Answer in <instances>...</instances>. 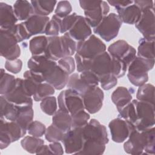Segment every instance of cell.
I'll use <instances>...</instances> for the list:
<instances>
[{
	"label": "cell",
	"instance_id": "obj_1",
	"mask_svg": "<svg viewBox=\"0 0 155 155\" xmlns=\"http://www.w3.org/2000/svg\"><path fill=\"white\" fill-rule=\"evenodd\" d=\"M124 149L130 154H154V127L142 131L134 129L125 142Z\"/></svg>",
	"mask_w": 155,
	"mask_h": 155
},
{
	"label": "cell",
	"instance_id": "obj_2",
	"mask_svg": "<svg viewBox=\"0 0 155 155\" xmlns=\"http://www.w3.org/2000/svg\"><path fill=\"white\" fill-rule=\"evenodd\" d=\"M154 65V59H145L136 56L127 68L128 80L136 87L146 84L148 81V72L153 69Z\"/></svg>",
	"mask_w": 155,
	"mask_h": 155
},
{
	"label": "cell",
	"instance_id": "obj_3",
	"mask_svg": "<svg viewBox=\"0 0 155 155\" xmlns=\"http://www.w3.org/2000/svg\"><path fill=\"white\" fill-rule=\"evenodd\" d=\"M84 11V18L91 27H96L110 11L107 2L104 1H79Z\"/></svg>",
	"mask_w": 155,
	"mask_h": 155
},
{
	"label": "cell",
	"instance_id": "obj_4",
	"mask_svg": "<svg viewBox=\"0 0 155 155\" xmlns=\"http://www.w3.org/2000/svg\"><path fill=\"white\" fill-rule=\"evenodd\" d=\"M135 109V129L142 131L154 126V104L140 101L137 99L132 101Z\"/></svg>",
	"mask_w": 155,
	"mask_h": 155
},
{
	"label": "cell",
	"instance_id": "obj_5",
	"mask_svg": "<svg viewBox=\"0 0 155 155\" xmlns=\"http://www.w3.org/2000/svg\"><path fill=\"white\" fill-rule=\"evenodd\" d=\"M122 24L119 16L114 13H111L93 28V32L106 42H110L117 36Z\"/></svg>",
	"mask_w": 155,
	"mask_h": 155
},
{
	"label": "cell",
	"instance_id": "obj_6",
	"mask_svg": "<svg viewBox=\"0 0 155 155\" xmlns=\"http://www.w3.org/2000/svg\"><path fill=\"white\" fill-rule=\"evenodd\" d=\"M57 65L56 61L47 58L45 54L32 56L27 62L29 70L41 82L45 81L47 78L53 72Z\"/></svg>",
	"mask_w": 155,
	"mask_h": 155
},
{
	"label": "cell",
	"instance_id": "obj_7",
	"mask_svg": "<svg viewBox=\"0 0 155 155\" xmlns=\"http://www.w3.org/2000/svg\"><path fill=\"white\" fill-rule=\"evenodd\" d=\"M57 100L59 109L69 113L71 116L85 110L82 97L69 88L62 91Z\"/></svg>",
	"mask_w": 155,
	"mask_h": 155
},
{
	"label": "cell",
	"instance_id": "obj_8",
	"mask_svg": "<svg viewBox=\"0 0 155 155\" xmlns=\"http://www.w3.org/2000/svg\"><path fill=\"white\" fill-rule=\"evenodd\" d=\"M15 35L0 29V54L6 60H15L21 55V48Z\"/></svg>",
	"mask_w": 155,
	"mask_h": 155
},
{
	"label": "cell",
	"instance_id": "obj_9",
	"mask_svg": "<svg viewBox=\"0 0 155 155\" xmlns=\"http://www.w3.org/2000/svg\"><path fill=\"white\" fill-rule=\"evenodd\" d=\"M106 51V45L94 35L83 41L77 42L76 53L83 58L92 60L98 54Z\"/></svg>",
	"mask_w": 155,
	"mask_h": 155
},
{
	"label": "cell",
	"instance_id": "obj_10",
	"mask_svg": "<svg viewBox=\"0 0 155 155\" xmlns=\"http://www.w3.org/2000/svg\"><path fill=\"white\" fill-rule=\"evenodd\" d=\"M107 52L115 58L123 62L128 67L136 56V49L124 40H117L110 45Z\"/></svg>",
	"mask_w": 155,
	"mask_h": 155
},
{
	"label": "cell",
	"instance_id": "obj_11",
	"mask_svg": "<svg viewBox=\"0 0 155 155\" xmlns=\"http://www.w3.org/2000/svg\"><path fill=\"white\" fill-rule=\"evenodd\" d=\"M82 136L84 141L99 142L105 145L109 141L106 127L95 119H91L82 127Z\"/></svg>",
	"mask_w": 155,
	"mask_h": 155
},
{
	"label": "cell",
	"instance_id": "obj_12",
	"mask_svg": "<svg viewBox=\"0 0 155 155\" xmlns=\"http://www.w3.org/2000/svg\"><path fill=\"white\" fill-rule=\"evenodd\" d=\"M108 127L113 142L122 143L126 140L131 132L135 129L134 126L128 121L117 117L111 120L108 124Z\"/></svg>",
	"mask_w": 155,
	"mask_h": 155
},
{
	"label": "cell",
	"instance_id": "obj_13",
	"mask_svg": "<svg viewBox=\"0 0 155 155\" xmlns=\"http://www.w3.org/2000/svg\"><path fill=\"white\" fill-rule=\"evenodd\" d=\"M82 97L85 110L88 113L94 114L101 109L104 94L97 86L89 88Z\"/></svg>",
	"mask_w": 155,
	"mask_h": 155
},
{
	"label": "cell",
	"instance_id": "obj_14",
	"mask_svg": "<svg viewBox=\"0 0 155 155\" xmlns=\"http://www.w3.org/2000/svg\"><path fill=\"white\" fill-rule=\"evenodd\" d=\"M67 154H78L82 149L84 139L82 128H73L65 133L62 140Z\"/></svg>",
	"mask_w": 155,
	"mask_h": 155
},
{
	"label": "cell",
	"instance_id": "obj_15",
	"mask_svg": "<svg viewBox=\"0 0 155 155\" xmlns=\"http://www.w3.org/2000/svg\"><path fill=\"white\" fill-rule=\"evenodd\" d=\"M135 27L142 33L143 38L154 39V8L142 12Z\"/></svg>",
	"mask_w": 155,
	"mask_h": 155
},
{
	"label": "cell",
	"instance_id": "obj_16",
	"mask_svg": "<svg viewBox=\"0 0 155 155\" xmlns=\"http://www.w3.org/2000/svg\"><path fill=\"white\" fill-rule=\"evenodd\" d=\"M22 79L16 78L15 87L10 92L4 96L8 102L18 107H32L33 99L24 92L22 87Z\"/></svg>",
	"mask_w": 155,
	"mask_h": 155
},
{
	"label": "cell",
	"instance_id": "obj_17",
	"mask_svg": "<svg viewBox=\"0 0 155 155\" xmlns=\"http://www.w3.org/2000/svg\"><path fill=\"white\" fill-rule=\"evenodd\" d=\"M91 28L84 16L78 15L74 24L67 33L78 42L86 40L91 35Z\"/></svg>",
	"mask_w": 155,
	"mask_h": 155
},
{
	"label": "cell",
	"instance_id": "obj_18",
	"mask_svg": "<svg viewBox=\"0 0 155 155\" xmlns=\"http://www.w3.org/2000/svg\"><path fill=\"white\" fill-rule=\"evenodd\" d=\"M90 70L94 73L99 79L111 73V57L107 51H104L96 57L92 61Z\"/></svg>",
	"mask_w": 155,
	"mask_h": 155
},
{
	"label": "cell",
	"instance_id": "obj_19",
	"mask_svg": "<svg viewBox=\"0 0 155 155\" xmlns=\"http://www.w3.org/2000/svg\"><path fill=\"white\" fill-rule=\"evenodd\" d=\"M27 133V130L21 127L15 121H5V118L1 117L0 134L7 137L12 142L23 137Z\"/></svg>",
	"mask_w": 155,
	"mask_h": 155
},
{
	"label": "cell",
	"instance_id": "obj_20",
	"mask_svg": "<svg viewBox=\"0 0 155 155\" xmlns=\"http://www.w3.org/2000/svg\"><path fill=\"white\" fill-rule=\"evenodd\" d=\"M18 19L13 8L7 3L0 2V29L9 31L15 35Z\"/></svg>",
	"mask_w": 155,
	"mask_h": 155
},
{
	"label": "cell",
	"instance_id": "obj_21",
	"mask_svg": "<svg viewBox=\"0 0 155 155\" xmlns=\"http://www.w3.org/2000/svg\"><path fill=\"white\" fill-rule=\"evenodd\" d=\"M50 21L48 16H43L33 15L27 21H24V25L31 36L45 33L46 26Z\"/></svg>",
	"mask_w": 155,
	"mask_h": 155
},
{
	"label": "cell",
	"instance_id": "obj_22",
	"mask_svg": "<svg viewBox=\"0 0 155 155\" xmlns=\"http://www.w3.org/2000/svg\"><path fill=\"white\" fill-rule=\"evenodd\" d=\"M116 9L122 23L130 25H135L139 20L142 14L141 10L134 3L127 7Z\"/></svg>",
	"mask_w": 155,
	"mask_h": 155
},
{
	"label": "cell",
	"instance_id": "obj_23",
	"mask_svg": "<svg viewBox=\"0 0 155 155\" xmlns=\"http://www.w3.org/2000/svg\"><path fill=\"white\" fill-rule=\"evenodd\" d=\"M48 44L44 54L54 61H57L64 58V52L60 36H48Z\"/></svg>",
	"mask_w": 155,
	"mask_h": 155
},
{
	"label": "cell",
	"instance_id": "obj_24",
	"mask_svg": "<svg viewBox=\"0 0 155 155\" xmlns=\"http://www.w3.org/2000/svg\"><path fill=\"white\" fill-rule=\"evenodd\" d=\"M70 75L58 65L53 72L47 78L45 82L52 85L56 90H60L67 86Z\"/></svg>",
	"mask_w": 155,
	"mask_h": 155
},
{
	"label": "cell",
	"instance_id": "obj_25",
	"mask_svg": "<svg viewBox=\"0 0 155 155\" xmlns=\"http://www.w3.org/2000/svg\"><path fill=\"white\" fill-rule=\"evenodd\" d=\"M111 99L117 110L124 108L132 99V94L130 90L125 87H118L113 92Z\"/></svg>",
	"mask_w": 155,
	"mask_h": 155
},
{
	"label": "cell",
	"instance_id": "obj_26",
	"mask_svg": "<svg viewBox=\"0 0 155 155\" xmlns=\"http://www.w3.org/2000/svg\"><path fill=\"white\" fill-rule=\"evenodd\" d=\"M13 10L18 21H27L32 15H35L34 10L30 1L18 0L13 4Z\"/></svg>",
	"mask_w": 155,
	"mask_h": 155
},
{
	"label": "cell",
	"instance_id": "obj_27",
	"mask_svg": "<svg viewBox=\"0 0 155 155\" xmlns=\"http://www.w3.org/2000/svg\"><path fill=\"white\" fill-rule=\"evenodd\" d=\"M71 116L60 109L52 117V124L64 133L71 129Z\"/></svg>",
	"mask_w": 155,
	"mask_h": 155
},
{
	"label": "cell",
	"instance_id": "obj_28",
	"mask_svg": "<svg viewBox=\"0 0 155 155\" xmlns=\"http://www.w3.org/2000/svg\"><path fill=\"white\" fill-rule=\"evenodd\" d=\"M0 104L1 117H3L9 121H15L19 114L20 107L8 102L2 95L0 96Z\"/></svg>",
	"mask_w": 155,
	"mask_h": 155
},
{
	"label": "cell",
	"instance_id": "obj_29",
	"mask_svg": "<svg viewBox=\"0 0 155 155\" xmlns=\"http://www.w3.org/2000/svg\"><path fill=\"white\" fill-rule=\"evenodd\" d=\"M35 15L47 16L51 13L58 3L56 1H31Z\"/></svg>",
	"mask_w": 155,
	"mask_h": 155
},
{
	"label": "cell",
	"instance_id": "obj_30",
	"mask_svg": "<svg viewBox=\"0 0 155 155\" xmlns=\"http://www.w3.org/2000/svg\"><path fill=\"white\" fill-rule=\"evenodd\" d=\"M136 54L143 58L154 59V39L140 38Z\"/></svg>",
	"mask_w": 155,
	"mask_h": 155
},
{
	"label": "cell",
	"instance_id": "obj_31",
	"mask_svg": "<svg viewBox=\"0 0 155 155\" xmlns=\"http://www.w3.org/2000/svg\"><path fill=\"white\" fill-rule=\"evenodd\" d=\"M48 44L45 36H37L30 40L29 50L32 56L44 54Z\"/></svg>",
	"mask_w": 155,
	"mask_h": 155
},
{
	"label": "cell",
	"instance_id": "obj_32",
	"mask_svg": "<svg viewBox=\"0 0 155 155\" xmlns=\"http://www.w3.org/2000/svg\"><path fill=\"white\" fill-rule=\"evenodd\" d=\"M105 145V144L101 142L85 140L81 150L77 154L101 155L104 153Z\"/></svg>",
	"mask_w": 155,
	"mask_h": 155
},
{
	"label": "cell",
	"instance_id": "obj_33",
	"mask_svg": "<svg viewBox=\"0 0 155 155\" xmlns=\"http://www.w3.org/2000/svg\"><path fill=\"white\" fill-rule=\"evenodd\" d=\"M16 78L10 74L5 72L3 68L1 69L0 94L4 96L10 92L15 87Z\"/></svg>",
	"mask_w": 155,
	"mask_h": 155
},
{
	"label": "cell",
	"instance_id": "obj_34",
	"mask_svg": "<svg viewBox=\"0 0 155 155\" xmlns=\"http://www.w3.org/2000/svg\"><path fill=\"white\" fill-rule=\"evenodd\" d=\"M44 144V141L43 139L33 136H25L21 140V145L22 148L31 154H36L39 148Z\"/></svg>",
	"mask_w": 155,
	"mask_h": 155
},
{
	"label": "cell",
	"instance_id": "obj_35",
	"mask_svg": "<svg viewBox=\"0 0 155 155\" xmlns=\"http://www.w3.org/2000/svg\"><path fill=\"white\" fill-rule=\"evenodd\" d=\"M136 99L154 104V87L151 84H145L139 87L136 93Z\"/></svg>",
	"mask_w": 155,
	"mask_h": 155
},
{
	"label": "cell",
	"instance_id": "obj_36",
	"mask_svg": "<svg viewBox=\"0 0 155 155\" xmlns=\"http://www.w3.org/2000/svg\"><path fill=\"white\" fill-rule=\"evenodd\" d=\"M33 116L34 111L32 107H20L19 112L15 122L27 131L28 127L33 121Z\"/></svg>",
	"mask_w": 155,
	"mask_h": 155
},
{
	"label": "cell",
	"instance_id": "obj_37",
	"mask_svg": "<svg viewBox=\"0 0 155 155\" xmlns=\"http://www.w3.org/2000/svg\"><path fill=\"white\" fill-rule=\"evenodd\" d=\"M68 88L75 91L81 96L90 88L86 86L80 79L78 73H73L70 75L69 79L67 84Z\"/></svg>",
	"mask_w": 155,
	"mask_h": 155
},
{
	"label": "cell",
	"instance_id": "obj_38",
	"mask_svg": "<svg viewBox=\"0 0 155 155\" xmlns=\"http://www.w3.org/2000/svg\"><path fill=\"white\" fill-rule=\"evenodd\" d=\"M64 56H72L76 52L77 42L73 39L67 33L60 36Z\"/></svg>",
	"mask_w": 155,
	"mask_h": 155
},
{
	"label": "cell",
	"instance_id": "obj_39",
	"mask_svg": "<svg viewBox=\"0 0 155 155\" xmlns=\"http://www.w3.org/2000/svg\"><path fill=\"white\" fill-rule=\"evenodd\" d=\"M55 88L45 82L40 83L37 88L36 93L33 96L34 101L36 102L41 101L45 97L52 96L54 94Z\"/></svg>",
	"mask_w": 155,
	"mask_h": 155
},
{
	"label": "cell",
	"instance_id": "obj_40",
	"mask_svg": "<svg viewBox=\"0 0 155 155\" xmlns=\"http://www.w3.org/2000/svg\"><path fill=\"white\" fill-rule=\"evenodd\" d=\"M41 110L49 116H53L57 111V99L54 96H50L43 99L40 103Z\"/></svg>",
	"mask_w": 155,
	"mask_h": 155
},
{
	"label": "cell",
	"instance_id": "obj_41",
	"mask_svg": "<svg viewBox=\"0 0 155 155\" xmlns=\"http://www.w3.org/2000/svg\"><path fill=\"white\" fill-rule=\"evenodd\" d=\"M36 154H63L64 150L61 143L59 142H51L48 145H42L38 150Z\"/></svg>",
	"mask_w": 155,
	"mask_h": 155
},
{
	"label": "cell",
	"instance_id": "obj_42",
	"mask_svg": "<svg viewBox=\"0 0 155 155\" xmlns=\"http://www.w3.org/2000/svg\"><path fill=\"white\" fill-rule=\"evenodd\" d=\"M65 134V133L51 124L47 128L44 135L47 140L50 142H54L62 141Z\"/></svg>",
	"mask_w": 155,
	"mask_h": 155
},
{
	"label": "cell",
	"instance_id": "obj_43",
	"mask_svg": "<svg viewBox=\"0 0 155 155\" xmlns=\"http://www.w3.org/2000/svg\"><path fill=\"white\" fill-rule=\"evenodd\" d=\"M90 114L85 110H81L71 116V128H82L87 124L90 119Z\"/></svg>",
	"mask_w": 155,
	"mask_h": 155
},
{
	"label": "cell",
	"instance_id": "obj_44",
	"mask_svg": "<svg viewBox=\"0 0 155 155\" xmlns=\"http://www.w3.org/2000/svg\"><path fill=\"white\" fill-rule=\"evenodd\" d=\"M60 18L53 15L46 26L44 34L48 36H58L60 33Z\"/></svg>",
	"mask_w": 155,
	"mask_h": 155
},
{
	"label": "cell",
	"instance_id": "obj_45",
	"mask_svg": "<svg viewBox=\"0 0 155 155\" xmlns=\"http://www.w3.org/2000/svg\"><path fill=\"white\" fill-rule=\"evenodd\" d=\"M79 78L88 87L98 86L99 83V78L97 75L90 70L81 72L79 74Z\"/></svg>",
	"mask_w": 155,
	"mask_h": 155
},
{
	"label": "cell",
	"instance_id": "obj_46",
	"mask_svg": "<svg viewBox=\"0 0 155 155\" xmlns=\"http://www.w3.org/2000/svg\"><path fill=\"white\" fill-rule=\"evenodd\" d=\"M58 65L69 75L73 74L76 68V62L72 56L64 57L58 61Z\"/></svg>",
	"mask_w": 155,
	"mask_h": 155
},
{
	"label": "cell",
	"instance_id": "obj_47",
	"mask_svg": "<svg viewBox=\"0 0 155 155\" xmlns=\"http://www.w3.org/2000/svg\"><path fill=\"white\" fill-rule=\"evenodd\" d=\"M45 125L38 120L32 121L27 128L28 133L36 137H41L45 134L46 131Z\"/></svg>",
	"mask_w": 155,
	"mask_h": 155
},
{
	"label": "cell",
	"instance_id": "obj_48",
	"mask_svg": "<svg viewBox=\"0 0 155 155\" xmlns=\"http://www.w3.org/2000/svg\"><path fill=\"white\" fill-rule=\"evenodd\" d=\"M72 11V7L68 1H61L57 3L54 10V14L60 18H64L70 15Z\"/></svg>",
	"mask_w": 155,
	"mask_h": 155
},
{
	"label": "cell",
	"instance_id": "obj_49",
	"mask_svg": "<svg viewBox=\"0 0 155 155\" xmlns=\"http://www.w3.org/2000/svg\"><path fill=\"white\" fill-rule=\"evenodd\" d=\"M78 17L76 13H73L67 16L60 19V33L64 34L71 28Z\"/></svg>",
	"mask_w": 155,
	"mask_h": 155
},
{
	"label": "cell",
	"instance_id": "obj_50",
	"mask_svg": "<svg viewBox=\"0 0 155 155\" xmlns=\"http://www.w3.org/2000/svg\"><path fill=\"white\" fill-rule=\"evenodd\" d=\"M101 87L104 90H109L116 85L117 78L112 74L104 76L99 79Z\"/></svg>",
	"mask_w": 155,
	"mask_h": 155
},
{
	"label": "cell",
	"instance_id": "obj_51",
	"mask_svg": "<svg viewBox=\"0 0 155 155\" xmlns=\"http://www.w3.org/2000/svg\"><path fill=\"white\" fill-rule=\"evenodd\" d=\"M74 58L75 62L76 64V69L78 72L81 73L84 71L90 70L91 61L93 59L91 60L83 58L77 53H75Z\"/></svg>",
	"mask_w": 155,
	"mask_h": 155
},
{
	"label": "cell",
	"instance_id": "obj_52",
	"mask_svg": "<svg viewBox=\"0 0 155 155\" xmlns=\"http://www.w3.org/2000/svg\"><path fill=\"white\" fill-rule=\"evenodd\" d=\"M15 36L18 42H22L24 40L28 39L31 38V36L28 33L24 22L16 24Z\"/></svg>",
	"mask_w": 155,
	"mask_h": 155
},
{
	"label": "cell",
	"instance_id": "obj_53",
	"mask_svg": "<svg viewBox=\"0 0 155 155\" xmlns=\"http://www.w3.org/2000/svg\"><path fill=\"white\" fill-rule=\"evenodd\" d=\"M5 68L9 72L13 74H17L20 72L22 67V62L19 59L15 60H6L5 63Z\"/></svg>",
	"mask_w": 155,
	"mask_h": 155
},
{
	"label": "cell",
	"instance_id": "obj_54",
	"mask_svg": "<svg viewBox=\"0 0 155 155\" xmlns=\"http://www.w3.org/2000/svg\"><path fill=\"white\" fill-rule=\"evenodd\" d=\"M134 4H135L139 8L142 12L154 8V2L153 1L136 0L134 1Z\"/></svg>",
	"mask_w": 155,
	"mask_h": 155
},
{
	"label": "cell",
	"instance_id": "obj_55",
	"mask_svg": "<svg viewBox=\"0 0 155 155\" xmlns=\"http://www.w3.org/2000/svg\"><path fill=\"white\" fill-rule=\"evenodd\" d=\"M107 3H108L111 6L114 7L116 8H123L131 5L134 3V1H107Z\"/></svg>",
	"mask_w": 155,
	"mask_h": 155
}]
</instances>
